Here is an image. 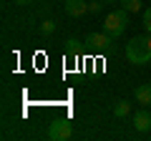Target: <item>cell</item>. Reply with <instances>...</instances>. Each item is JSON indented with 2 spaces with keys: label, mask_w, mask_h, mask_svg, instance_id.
Here are the masks:
<instances>
[{
  "label": "cell",
  "mask_w": 151,
  "mask_h": 141,
  "mask_svg": "<svg viewBox=\"0 0 151 141\" xmlns=\"http://www.w3.org/2000/svg\"><path fill=\"white\" fill-rule=\"evenodd\" d=\"M113 116H116V119H126V116H131V103L129 101H116V106H113Z\"/></svg>",
  "instance_id": "ba28073f"
},
{
  "label": "cell",
  "mask_w": 151,
  "mask_h": 141,
  "mask_svg": "<svg viewBox=\"0 0 151 141\" xmlns=\"http://www.w3.org/2000/svg\"><path fill=\"white\" fill-rule=\"evenodd\" d=\"M126 58L134 65L151 63V38L149 35H134V38L126 43Z\"/></svg>",
  "instance_id": "6da1fadb"
},
{
  "label": "cell",
  "mask_w": 151,
  "mask_h": 141,
  "mask_svg": "<svg viewBox=\"0 0 151 141\" xmlns=\"http://www.w3.org/2000/svg\"><path fill=\"white\" fill-rule=\"evenodd\" d=\"M136 103H141V106H146V109L151 106V83L136 86Z\"/></svg>",
  "instance_id": "52a82bcc"
},
{
  "label": "cell",
  "mask_w": 151,
  "mask_h": 141,
  "mask_svg": "<svg viewBox=\"0 0 151 141\" xmlns=\"http://www.w3.org/2000/svg\"><path fill=\"white\" fill-rule=\"evenodd\" d=\"M144 28H146V33H151V8L144 10Z\"/></svg>",
  "instance_id": "4fadbf2b"
},
{
  "label": "cell",
  "mask_w": 151,
  "mask_h": 141,
  "mask_svg": "<svg viewBox=\"0 0 151 141\" xmlns=\"http://www.w3.org/2000/svg\"><path fill=\"white\" fill-rule=\"evenodd\" d=\"M103 3H119V0H103Z\"/></svg>",
  "instance_id": "9a60e30c"
},
{
  "label": "cell",
  "mask_w": 151,
  "mask_h": 141,
  "mask_svg": "<svg viewBox=\"0 0 151 141\" xmlns=\"http://www.w3.org/2000/svg\"><path fill=\"white\" fill-rule=\"evenodd\" d=\"M131 124H134V129L139 131V134H146V131L151 129V111H146V106H144L141 111H136V114H134Z\"/></svg>",
  "instance_id": "8992f818"
},
{
  "label": "cell",
  "mask_w": 151,
  "mask_h": 141,
  "mask_svg": "<svg viewBox=\"0 0 151 141\" xmlns=\"http://www.w3.org/2000/svg\"><path fill=\"white\" fill-rule=\"evenodd\" d=\"M103 10V0H88V13H101Z\"/></svg>",
  "instance_id": "8fae6325"
},
{
  "label": "cell",
  "mask_w": 151,
  "mask_h": 141,
  "mask_svg": "<svg viewBox=\"0 0 151 141\" xmlns=\"http://www.w3.org/2000/svg\"><path fill=\"white\" fill-rule=\"evenodd\" d=\"M119 5L126 13H139L141 10V0H119Z\"/></svg>",
  "instance_id": "9c48e42d"
},
{
  "label": "cell",
  "mask_w": 151,
  "mask_h": 141,
  "mask_svg": "<svg viewBox=\"0 0 151 141\" xmlns=\"http://www.w3.org/2000/svg\"><path fill=\"white\" fill-rule=\"evenodd\" d=\"M65 50H68V55H78V40L70 38V40H68V48H65Z\"/></svg>",
  "instance_id": "7c38bea8"
},
{
  "label": "cell",
  "mask_w": 151,
  "mask_h": 141,
  "mask_svg": "<svg viewBox=\"0 0 151 141\" xmlns=\"http://www.w3.org/2000/svg\"><path fill=\"white\" fill-rule=\"evenodd\" d=\"M86 43L91 45V48H96V50H111L113 43H116V38L108 35L106 30H103V33H88V35H86Z\"/></svg>",
  "instance_id": "277c9868"
},
{
  "label": "cell",
  "mask_w": 151,
  "mask_h": 141,
  "mask_svg": "<svg viewBox=\"0 0 151 141\" xmlns=\"http://www.w3.org/2000/svg\"><path fill=\"white\" fill-rule=\"evenodd\" d=\"M13 3H15V5H30L33 0H13Z\"/></svg>",
  "instance_id": "5bb4252c"
},
{
  "label": "cell",
  "mask_w": 151,
  "mask_h": 141,
  "mask_svg": "<svg viewBox=\"0 0 151 141\" xmlns=\"http://www.w3.org/2000/svg\"><path fill=\"white\" fill-rule=\"evenodd\" d=\"M55 33V20H43L40 23V35H53Z\"/></svg>",
  "instance_id": "30bf717a"
},
{
  "label": "cell",
  "mask_w": 151,
  "mask_h": 141,
  "mask_svg": "<svg viewBox=\"0 0 151 141\" xmlns=\"http://www.w3.org/2000/svg\"><path fill=\"white\" fill-rule=\"evenodd\" d=\"M126 28H129V13H126L124 8L111 10L106 15V20H103V30H106L108 35H113V38H121L126 33Z\"/></svg>",
  "instance_id": "7a4b0ae2"
},
{
  "label": "cell",
  "mask_w": 151,
  "mask_h": 141,
  "mask_svg": "<svg viewBox=\"0 0 151 141\" xmlns=\"http://www.w3.org/2000/svg\"><path fill=\"white\" fill-rule=\"evenodd\" d=\"M48 139H53V141H68V139H73V124L65 121V119H55L53 124L48 126Z\"/></svg>",
  "instance_id": "3957f363"
},
{
  "label": "cell",
  "mask_w": 151,
  "mask_h": 141,
  "mask_svg": "<svg viewBox=\"0 0 151 141\" xmlns=\"http://www.w3.org/2000/svg\"><path fill=\"white\" fill-rule=\"evenodd\" d=\"M63 10H65V15H70V18H81V15L88 13V0H65Z\"/></svg>",
  "instance_id": "5b68a950"
}]
</instances>
